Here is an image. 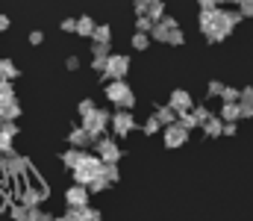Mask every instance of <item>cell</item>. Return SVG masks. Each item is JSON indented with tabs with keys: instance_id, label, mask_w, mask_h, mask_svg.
Instances as JSON below:
<instances>
[{
	"instance_id": "obj_1",
	"label": "cell",
	"mask_w": 253,
	"mask_h": 221,
	"mask_svg": "<svg viewBox=\"0 0 253 221\" xmlns=\"http://www.w3.org/2000/svg\"><path fill=\"white\" fill-rule=\"evenodd\" d=\"M200 33L206 36V42H212V44H218V42H224L230 33H233V21L227 18V9H218V12H212V15H203L200 12Z\"/></svg>"
},
{
	"instance_id": "obj_2",
	"label": "cell",
	"mask_w": 253,
	"mask_h": 221,
	"mask_svg": "<svg viewBox=\"0 0 253 221\" xmlns=\"http://www.w3.org/2000/svg\"><path fill=\"white\" fill-rule=\"evenodd\" d=\"M103 168H106V165H103V159H100L97 153H88V150H85L83 162H80L71 174H74V183H77V186H85V189H88L97 177H103Z\"/></svg>"
},
{
	"instance_id": "obj_3",
	"label": "cell",
	"mask_w": 253,
	"mask_h": 221,
	"mask_svg": "<svg viewBox=\"0 0 253 221\" xmlns=\"http://www.w3.org/2000/svg\"><path fill=\"white\" fill-rule=\"evenodd\" d=\"M80 127H83V130L97 142V139H103V136H106V130L112 127V112H109V109H97V112H91L88 118H83V121H80Z\"/></svg>"
},
{
	"instance_id": "obj_4",
	"label": "cell",
	"mask_w": 253,
	"mask_h": 221,
	"mask_svg": "<svg viewBox=\"0 0 253 221\" xmlns=\"http://www.w3.org/2000/svg\"><path fill=\"white\" fill-rule=\"evenodd\" d=\"M106 97H109V103L121 106V109H126V112L135 106V94H132V88L126 86V80L109 83V86H106Z\"/></svg>"
},
{
	"instance_id": "obj_5",
	"label": "cell",
	"mask_w": 253,
	"mask_h": 221,
	"mask_svg": "<svg viewBox=\"0 0 253 221\" xmlns=\"http://www.w3.org/2000/svg\"><path fill=\"white\" fill-rule=\"evenodd\" d=\"M0 165H3V174H6V177H21V174H27V171L33 168L30 156H18L15 150H12V153H3V156H0Z\"/></svg>"
},
{
	"instance_id": "obj_6",
	"label": "cell",
	"mask_w": 253,
	"mask_h": 221,
	"mask_svg": "<svg viewBox=\"0 0 253 221\" xmlns=\"http://www.w3.org/2000/svg\"><path fill=\"white\" fill-rule=\"evenodd\" d=\"M94 153L103 159V165H118V159L124 156L121 147H118V142H112V136L97 139V142H94Z\"/></svg>"
},
{
	"instance_id": "obj_7",
	"label": "cell",
	"mask_w": 253,
	"mask_h": 221,
	"mask_svg": "<svg viewBox=\"0 0 253 221\" xmlns=\"http://www.w3.org/2000/svg\"><path fill=\"white\" fill-rule=\"evenodd\" d=\"M126 71H129V56H124V53H112L109 62H106L103 77H106L109 83H118V80H124L126 77Z\"/></svg>"
},
{
	"instance_id": "obj_8",
	"label": "cell",
	"mask_w": 253,
	"mask_h": 221,
	"mask_svg": "<svg viewBox=\"0 0 253 221\" xmlns=\"http://www.w3.org/2000/svg\"><path fill=\"white\" fill-rule=\"evenodd\" d=\"M44 198H47V189L44 186H21L18 189V204H24L30 210H39Z\"/></svg>"
},
{
	"instance_id": "obj_9",
	"label": "cell",
	"mask_w": 253,
	"mask_h": 221,
	"mask_svg": "<svg viewBox=\"0 0 253 221\" xmlns=\"http://www.w3.org/2000/svg\"><path fill=\"white\" fill-rule=\"evenodd\" d=\"M174 30H180V24H177V18H171V15H165L156 27H153V33H150V39L153 42H162V44H168L171 42V33Z\"/></svg>"
},
{
	"instance_id": "obj_10",
	"label": "cell",
	"mask_w": 253,
	"mask_h": 221,
	"mask_svg": "<svg viewBox=\"0 0 253 221\" xmlns=\"http://www.w3.org/2000/svg\"><path fill=\"white\" fill-rule=\"evenodd\" d=\"M168 106H171L177 115H183V112H194V100H191V94L186 91V88H174L171 97H168Z\"/></svg>"
},
{
	"instance_id": "obj_11",
	"label": "cell",
	"mask_w": 253,
	"mask_h": 221,
	"mask_svg": "<svg viewBox=\"0 0 253 221\" xmlns=\"http://www.w3.org/2000/svg\"><path fill=\"white\" fill-rule=\"evenodd\" d=\"M88 195H91V192H88L85 186H77V183H74V186H68V189H65V204H68V210L88 207Z\"/></svg>"
},
{
	"instance_id": "obj_12",
	"label": "cell",
	"mask_w": 253,
	"mask_h": 221,
	"mask_svg": "<svg viewBox=\"0 0 253 221\" xmlns=\"http://www.w3.org/2000/svg\"><path fill=\"white\" fill-rule=\"evenodd\" d=\"M132 127H135V115H132V112L121 109V112L112 115V133H115V136H129Z\"/></svg>"
},
{
	"instance_id": "obj_13",
	"label": "cell",
	"mask_w": 253,
	"mask_h": 221,
	"mask_svg": "<svg viewBox=\"0 0 253 221\" xmlns=\"http://www.w3.org/2000/svg\"><path fill=\"white\" fill-rule=\"evenodd\" d=\"M162 142H165V147H183L189 142V130H183L180 124L165 127V130H162Z\"/></svg>"
},
{
	"instance_id": "obj_14",
	"label": "cell",
	"mask_w": 253,
	"mask_h": 221,
	"mask_svg": "<svg viewBox=\"0 0 253 221\" xmlns=\"http://www.w3.org/2000/svg\"><path fill=\"white\" fill-rule=\"evenodd\" d=\"M68 147H74V150H85V147H94V139H91L83 127H74V130L68 133Z\"/></svg>"
},
{
	"instance_id": "obj_15",
	"label": "cell",
	"mask_w": 253,
	"mask_h": 221,
	"mask_svg": "<svg viewBox=\"0 0 253 221\" xmlns=\"http://www.w3.org/2000/svg\"><path fill=\"white\" fill-rule=\"evenodd\" d=\"M83 156H85V150H74V147H65L59 159H62L65 168H71V171H74V168H77V165L83 162Z\"/></svg>"
},
{
	"instance_id": "obj_16",
	"label": "cell",
	"mask_w": 253,
	"mask_h": 221,
	"mask_svg": "<svg viewBox=\"0 0 253 221\" xmlns=\"http://www.w3.org/2000/svg\"><path fill=\"white\" fill-rule=\"evenodd\" d=\"M239 118H242V106L239 103H224L221 106V121L224 124H236Z\"/></svg>"
},
{
	"instance_id": "obj_17",
	"label": "cell",
	"mask_w": 253,
	"mask_h": 221,
	"mask_svg": "<svg viewBox=\"0 0 253 221\" xmlns=\"http://www.w3.org/2000/svg\"><path fill=\"white\" fill-rule=\"evenodd\" d=\"M156 118L162 121V127H174V124L180 121V115H177L168 103H165V106H156Z\"/></svg>"
},
{
	"instance_id": "obj_18",
	"label": "cell",
	"mask_w": 253,
	"mask_h": 221,
	"mask_svg": "<svg viewBox=\"0 0 253 221\" xmlns=\"http://www.w3.org/2000/svg\"><path fill=\"white\" fill-rule=\"evenodd\" d=\"M203 133H206L209 139H218V136H224V121H221V115L209 118V121L203 124Z\"/></svg>"
},
{
	"instance_id": "obj_19",
	"label": "cell",
	"mask_w": 253,
	"mask_h": 221,
	"mask_svg": "<svg viewBox=\"0 0 253 221\" xmlns=\"http://www.w3.org/2000/svg\"><path fill=\"white\" fill-rule=\"evenodd\" d=\"M242 118H253V86L242 88Z\"/></svg>"
},
{
	"instance_id": "obj_20",
	"label": "cell",
	"mask_w": 253,
	"mask_h": 221,
	"mask_svg": "<svg viewBox=\"0 0 253 221\" xmlns=\"http://www.w3.org/2000/svg\"><path fill=\"white\" fill-rule=\"evenodd\" d=\"M94 30H97V24H94L88 15L77 18V36H85V39H91V36H94Z\"/></svg>"
},
{
	"instance_id": "obj_21",
	"label": "cell",
	"mask_w": 253,
	"mask_h": 221,
	"mask_svg": "<svg viewBox=\"0 0 253 221\" xmlns=\"http://www.w3.org/2000/svg\"><path fill=\"white\" fill-rule=\"evenodd\" d=\"M18 65L12 62V59H0V80H6V83H12V80H18Z\"/></svg>"
},
{
	"instance_id": "obj_22",
	"label": "cell",
	"mask_w": 253,
	"mask_h": 221,
	"mask_svg": "<svg viewBox=\"0 0 253 221\" xmlns=\"http://www.w3.org/2000/svg\"><path fill=\"white\" fill-rule=\"evenodd\" d=\"M91 42H94V44H109V42H112V27H109V24H97Z\"/></svg>"
},
{
	"instance_id": "obj_23",
	"label": "cell",
	"mask_w": 253,
	"mask_h": 221,
	"mask_svg": "<svg viewBox=\"0 0 253 221\" xmlns=\"http://www.w3.org/2000/svg\"><path fill=\"white\" fill-rule=\"evenodd\" d=\"M18 118H21V103H18V100L0 106V121H18Z\"/></svg>"
},
{
	"instance_id": "obj_24",
	"label": "cell",
	"mask_w": 253,
	"mask_h": 221,
	"mask_svg": "<svg viewBox=\"0 0 253 221\" xmlns=\"http://www.w3.org/2000/svg\"><path fill=\"white\" fill-rule=\"evenodd\" d=\"M18 97H15V88H12V83H6V80H0V106H6V103H15Z\"/></svg>"
},
{
	"instance_id": "obj_25",
	"label": "cell",
	"mask_w": 253,
	"mask_h": 221,
	"mask_svg": "<svg viewBox=\"0 0 253 221\" xmlns=\"http://www.w3.org/2000/svg\"><path fill=\"white\" fill-rule=\"evenodd\" d=\"M141 130H144L147 136H156V133H159V130H165V127H162V121H159V118H156V112H153L150 118H144V124H141Z\"/></svg>"
},
{
	"instance_id": "obj_26",
	"label": "cell",
	"mask_w": 253,
	"mask_h": 221,
	"mask_svg": "<svg viewBox=\"0 0 253 221\" xmlns=\"http://www.w3.org/2000/svg\"><path fill=\"white\" fill-rule=\"evenodd\" d=\"M9 216H12V221H30V207L12 204V207H9Z\"/></svg>"
},
{
	"instance_id": "obj_27",
	"label": "cell",
	"mask_w": 253,
	"mask_h": 221,
	"mask_svg": "<svg viewBox=\"0 0 253 221\" xmlns=\"http://www.w3.org/2000/svg\"><path fill=\"white\" fill-rule=\"evenodd\" d=\"M153 27H156V21H153V18H135V33L150 36V33H153Z\"/></svg>"
},
{
	"instance_id": "obj_28",
	"label": "cell",
	"mask_w": 253,
	"mask_h": 221,
	"mask_svg": "<svg viewBox=\"0 0 253 221\" xmlns=\"http://www.w3.org/2000/svg\"><path fill=\"white\" fill-rule=\"evenodd\" d=\"M91 56L94 59H109L112 56V44H94L91 42Z\"/></svg>"
},
{
	"instance_id": "obj_29",
	"label": "cell",
	"mask_w": 253,
	"mask_h": 221,
	"mask_svg": "<svg viewBox=\"0 0 253 221\" xmlns=\"http://www.w3.org/2000/svg\"><path fill=\"white\" fill-rule=\"evenodd\" d=\"M77 112H80V118H88L91 112H97V106H94V100H91V97H85V100H80V103H77Z\"/></svg>"
},
{
	"instance_id": "obj_30",
	"label": "cell",
	"mask_w": 253,
	"mask_h": 221,
	"mask_svg": "<svg viewBox=\"0 0 253 221\" xmlns=\"http://www.w3.org/2000/svg\"><path fill=\"white\" fill-rule=\"evenodd\" d=\"M177 124H180L183 130H194V127H200V121H197V115H194V112H183Z\"/></svg>"
},
{
	"instance_id": "obj_31",
	"label": "cell",
	"mask_w": 253,
	"mask_h": 221,
	"mask_svg": "<svg viewBox=\"0 0 253 221\" xmlns=\"http://www.w3.org/2000/svg\"><path fill=\"white\" fill-rule=\"evenodd\" d=\"M88 210H91V207H77V210H68V213H65V219H68V221H88Z\"/></svg>"
},
{
	"instance_id": "obj_32",
	"label": "cell",
	"mask_w": 253,
	"mask_h": 221,
	"mask_svg": "<svg viewBox=\"0 0 253 221\" xmlns=\"http://www.w3.org/2000/svg\"><path fill=\"white\" fill-rule=\"evenodd\" d=\"M150 18H153L156 24L165 18V3H162V0H150Z\"/></svg>"
},
{
	"instance_id": "obj_33",
	"label": "cell",
	"mask_w": 253,
	"mask_h": 221,
	"mask_svg": "<svg viewBox=\"0 0 253 221\" xmlns=\"http://www.w3.org/2000/svg\"><path fill=\"white\" fill-rule=\"evenodd\" d=\"M150 42H153L150 36H144V33H132V47H135V50H147Z\"/></svg>"
},
{
	"instance_id": "obj_34",
	"label": "cell",
	"mask_w": 253,
	"mask_h": 221,
	"mask_svg": "<svg viewBox=\"0 0 253 221\" xmlns=\"http://www.w3.org/2000/svg\"><path fill=\"white\" fill-rule=\"evenodd\" d=\"M132 9H135V18H150V0H135Z\"/></svg>"
},
{
	"instance_id": "obj_35",
	"label": "cell",
	"mask_w": 253,
	"mask_h": 221,
	"mask_svg": "<svg viewBox=\"0 0 253 221\" xmlns=\"http://www.w3.org/2000/svg\"><path fill=\"white\" fill-rule=\"evenodd\" d=\"M224 83H218V80H212L209 86H206V97H224Z\"/></svg>"
},
{
	"instance_id": "obj_36",
	"label": "cell",
	"mask_w": 253,
	"mask_h": 221,
	"mask_svg": "<svg viewBox=\"0 0 253 221\" xmlns=\"http://www.w3.org/2000/svg\"><path fill=\"white\" fill-rule=\"evenodd\" d=\"M221 100H224V103H242V91H239V88H233V86H227Z\"/></svg>"
},
{
	"instance_id": "obj_37",
	"label": "cell",
	"mask_w": 253,
	"mask_h": 221,
	"mask_svg": "<svg viewBox=\"0 0 253 221\" xmlns=\"http://www.w3.org/2000/svg\"><path fill=\"white\" fill-rule=\"evenodd\" d=\"M0 133L9 136V139H15L18 136V121H0Z\"/></svg>"
},
{
	"instance_id": "obj_38",
	"label": "cell",
	"mask_w": 253,
	"mask_h": 221,
	"mask_svg": "<svg viewBox=\"0 0 253 221\" xmlns=\"http://www.w3.org/2000/svg\"><path fill=\"white\" fill-rule=\"evenodd\" d=\"M109 186H112V183H109V180H106V174H103V177H97V180L88 186V192H106Z\"/></svg>"
},
{
	"instance_id": "obj_39",
	"label": "cell",
	"mask_w": 253,
	"mask_h": 221,
	"mask_svg": "<svg viewBox=\"0 0 253 221\" xmlns=\"http://www.w3.org/2000/svg\"><path fill=\"white\" fill-rule=\"evenodd\" d=\"M194 115H197V121H200V127H203V124H206L209 118H215V115H212V112H209L206 106H194Z\"/></svg>"
},
{
	"instance_id": "obj_40",
	"label": "cell",
	"mask_w": 253,
	"mask_h": 221,
	"mask_svg": "<svg viewBox=\"0 0 253 221\" xmlns=\"http://www.w3.org/2000/svg\"><path fill=\"white\" fill-rule=\"evenodd\" d=\"M103 174H106V180H109V183H118V180H121L118 165H106V168H103Z\"/></svg>"
},
{
	"instance_id": "obj_41",
	"label": "cell",
	"mask_w": 253,
	"mask_h": 221,
	"mask_svg": "<svg viewBox=\"0 0 253 221\" xmlns=\"http://www.w3.org/2000/svg\"><path fill=\"white\" fill-rule=\"evenodd\" d=\"M200 12L203 15H212V12H218V3L215 0H200Z\"/></svg>"
},
{
	"instance_id": "obj_42",
	"label": "cell",
	"mask_w": 253,
	"mask_h": 221,
	"mask_svg": "<svg viewBox=\"0 0 253 221\" xmlns=\"http://www.w3.org/2000/svg\"><path fill=\"white\" fill-rule=\"evenodd\" d=\"M12 150H15V147H12V139L0 133V156H3V153H12Z\"/></svg>"
},
{
	"instance_id": "obj_43",
	"label": "cell",
	"mask_w": 253,
	"mask_h": 221,
	"mask_svg": "<svg viewBox=\"0 0 253 221\" xmlns=\"http://www.w3.org/2000/svg\"><path fill=\"white\" fill-rule=\"evenodd\" d=\"M239 12H242V18L253 15V0H242V3H239Z\"/></svg>"
},
{
	"instance_id": "obj_44",
	"label": "cell",
	"mask_w": 253,
	"mask_h": 221,
	"mask_svg": "<svg viewBox=\"0 0 253 221\" xmlns=\"http://www.w3.org/2000/svg\"><path fill=\"white\" fill-rule=\"evenodd\" d=\"M59 27H62L65 33H77V18H65Z\"/></svg>"
},
{
	"instance_id": "obj_45",
	"label": "cell",
	"mask_w": 253,
	"mask_h": 221,
	"mask_svg": "<svg viewBox=\"0 0 253 221\" xmlns=\"http://www.w3.org/2000/svg\"><path fill=\"white\" fill-rule=\"evenodd\" d=\"M42 42H44V33L42 30H33L30 33V44H42Z\"/></svg>"
},
{
	"instance_id": "obj_46",
	"label": "cell",
	"mask_w": 253,
	"mask_h": 221,
	"mask_svg": "<svg viewBox=\"0 0 253 221\" xmlns=\"http://www.w3.org/2000/svg\"><path fill=\"white\" fill-rule=\"evenodd\" d=\"M183 42H186L183 30H174V33H171V42H168V44H183Z\"/></svg>"
},
{
	"instance_id": "obj_47",
	"label": "cell",
	"mask_w": 253,
	"mask_h": 221,
	"mask_svg": "<svg viewBox=\"0 0 253 221\" xmlns=\"http://www.w3.org/2000/svg\"><path fill=\"white\" fill-rule=\"evenodd\" d=\"M106 62H109V59H91V68H94V71H106Z\"/></svg>"
},
{
	"instance_id": "obj_48",
	"label": "cell",
	"mask_w": 253,
	"mask_h": 221,
	"mask_svg": "<svg viewBox=\"0 0 253 221\" xmlns=\"http://www.w3.org/2000/svg\"><path fill=\"white\" fill-rule=\"evenodd\" d=\"M65 65H68L71 71H77V68H80V59H77V56H68V59H65Z\"/></svg>"
},
{
	"instance_id": "obj_49",
	"label": "cell",
	"mask_w": 253,
	"mask_h": 221,
	"mask_svg": "<svg viewBox=\"0 0 253 221\" xmlns=\"http://www.w3.org/2000/svg\"><path fill=\"white\" fill-rule=\"evenodd\" d=\"M236 133H239L236 124H224V136H236Z\"/></svg>"
},
{
	"instance_id": "obj_50",
	"label": "cell",
	"mask_w": 253,
	"mask_h": 221,
	"mask_svg": "<svg viewBox=\"0 0 253 221\" xmlns=\"http://www.w3.org/2000/svg\"><path fill=\"white\" fill-rule=\"evenodd\" d=\"M42 216H44L42 207H39V210H30V221H42Z\"/></svg>"
},
{
	"instance_id": "obj_51",
	"label": "cell",
	"mask_w": 253,
	"mask_h": 221,
	"mask_svg": "<svg viewBox=\"0 0 253 221\" xmlns=\"http://www.w3.org/2000/svg\"><path fill=\"white\" fill-rule=\"evenodd\" d=\"M88 221H100V210L91 207V210H88Z\"/></svg>"
},
{
	"instance_id": "obj_52",
	"label": "cell",
	"mask_w": 253,
	"mask_h": 221,
	"mask_svg": "<svg viewBox=\"0 0 253 221\" xmlns=\"http://www.w3.org/2000/svg\"><path fill=\"white\" fill-rule=\"evenodd\" d=\"M3 30H9V18H6V15H0V33H3Z\"/></svg>"
},
{
	"instance_id": "obj_53",
	"label": "cell",
	"mask_w": 253,
	"mask_h": 221,
	"mask_svg": "<svg viewBox=\"0 0 253 221\" xmlns=\"http://www.w3.org/2000/svg\"><path fill=\"white\" fill-rule=\"evenodd\" d=\"M56 221H68V219H65V216H56Z\"/></svg>"
},
{
	"instance_id": "obj_54",
	"label": "cell",
	"mask_w": 253,
	"mask_h": 221,
	"mask_svg": "<svg viewBox=\"0 0 253 221\" xmlns=\"http://www.w3.org/2000/svg\"><path fill=\"white\" fill-rule=\"evenodd\" d=\"M3 177H6V174H3V165H0V180H3Z\"/></svg>"
}]
</instances>
